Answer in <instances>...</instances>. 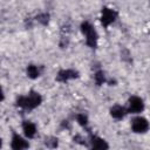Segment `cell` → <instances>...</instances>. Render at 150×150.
<instances>
[{
	"label": "cell",
	"instance_id": "1",
	"mask_svg": "<svg viewBox=\"0 0 150 150\" xmlns=\"http://www.w3.org/2000/svg\"><path fill=\"white\" fill-rule=\"evenodd\" d=\"M41 103H42V96L34 90H30L26 95L19 96L15 101V105L25 110H33L38 108Z\"/></svg>",
	"mask_w": 150,
	"mask_h": 150
},
{
	"label": "cell",
	"instance_id": "2",
	"mask_svg": "<svg viewBox=\"0 0 150 150\" xmlns=\"http://www.w3.org/2000/svg\"><path fill=\"white\" fill-rule=\"evenodd\" d=\"M81 28V32L86 39V43L88 47L90 48H95L97 46V40H98V35H97V32L96 29L94 28V26L88 22V21H83L80 26Z\"/></svg>",
	"mask_w": 150,
	"mask_h": 150
},
{
	"label": "cell",
	"instance_id": "3",
	"mask_svg": "<svg viewBox=\"0 0 150 150\" xmlns=\"http://www.w3.org/2000/svg\"><path fill=\"white\" fill-rule=\"evenodd\" d=\"M130 127H131V130L135 134H145L150 128V123L145 117L136 116L131 120Z\"/></svg>",
	"mask_w": 150,
	"mask_h": 150
},
{
	"label": "cell",
	"instance_id": "4",
	"mask_svg": "<svg viewBox=\"0 0 150 150\" xmlns=\"http://www.w3.org/2000/svg\"><path fill=\"white\" fill-rule=\"evenodd\" d=\"M117 19V13L115 9L112 8H109V7H103L102 11H101V16H100V20H101V23L103 27H109L111 23L115 22V20Z\"/></svg>",
	"mask_w": 150,
	"mask_h": 150
},
{
	"label": "cell",
	"instance_id": "5",
	"mask_svg": "<svg viewBox=\"0 0 150 150\" xmlns=\"http://www.w3.org/2000/svg\"><path fill=\"white\" fill-rule=\"evenodd\" d=\"M127 110L130 114H141L144 110V102L139 96H131L128 100Z\"/></svg>",
	"mask_w": 150,
	"mask_h": 150
},
{
	"label": "cell",
	"instance_id": "6",
	"mask_svg": "<svg viewBox=\"0 0 150 150\" xmlns=\"http://www.w3.org/2000/svg\"><path fill=\"white\" fill-rule=\"evenodd\" d=\"M28 138L23 135H19L18 132H13L12 138H11V148L13 150H23L29 148V142L27 141Z\"/></svg>",
	"mask_w": 150,
	"mask_h": 150
},
{
	"label": "cell",
	"instance_id": "7",
	"mask_svg": "<svg viewBox=\"0 0 150 150\" xmlns=\"http://www.w3.org/2000/svg\"><path fill=\"white\" fill-rule=\"evenodd\" d=\"M76 77H79L77 70H75V69H61V70L56 74L55 80H56L57 82L66 83V82H68V81H70V80H74V79H76Z\"/></svg>",
	"mask_w": 150,
	"mask_h": 150
},
{
	"label": "cell",
	"instance_id": "8",
	"mask_svg": "<svg viewBox=\"0 0 150 150\" xmlns=\"http://www.w3.org/2000/svg\"><path fill=\"white\" fill-rule=\"evenodd\" d=\"M22 132L27 138H29V139L34 138L38 132L35 123H33L32 121H23L22 122Z\"/></svg>",
	"mask_w": 150,
	"mask_h": 150
},
{
	"label": "cell",
	"instance_id": "9",
	"mask_svg": "<svg viewBox=\"0 0 150 150\" xmlns=\"http://www.w3.org/2000/svg\"><path fill=\"white\" fill-rule=\"evenodd\" d=\"M109 112H110V116H111L114 120L120 121V120H123V118H124V116L128 114V110H127V108H124L123 105L115 104V105H112V107L110 108Z\"/></svg>",
	"mask_w": 150,
	"mask_h": 150
},
{
	"label": "cell",
	"instance_id": "10",
	"mask_svg": "<svg viewBox=\"0 0 150 150\" xmlns=\"http://www.w3.org/2000/svg\"><path fill=\"white\" fill-rule=\"evenodd\" d=\"M88 142H89L90 148L93 149H108L109 148V144L107 143V141L98 136H91Z\"/></svg>",
	"mask_w": 150,
	"mask_h": 150
},
{
	"label": "cell",
	"instance_id": "11",
	"mask_svg": "<svg viewBox=\"0 0 150 150\" xmlns=\"http://www.w3.org/2000/svg\"><path fill=\"white\" fill-rule=\"evenodd\" d=\"M26 75L32 79V80H35L40 76V69L36 64H28L27 68H26Z\"/></svg>",
	"mask_w": 150,
	"mask_h": 150
},
{
	"label": "cell",
	"instance_id": "12",
	"mask_svg": "<svg viewBox=\"0 0 150 150\" xmlns=\"http://www.w3.org/2000/svg\"><path fill=\"white\" fill-rule=\"evenodd\" d=\"M94 81L97 86H102L103 83L107 82V79H105V74L102 71V70H97L94 75Z\"/></svg>",
	"mask_w": 150,
	"mask_h": 150
},
{
	"label": "cell",
	"instance_id": "13",
	"mask_svg": "<svg viewBox=\"0 0 150 150\" xmlns=\"http://www.w3.org/2000/svg\"><path fill=\"white\" fill-rule=\"evenodd\" d=\"M36 21L39 23L43 25V26L48 25V22H49V14L48 13H40V14H38L36 15Z\"/></svg>",
	"mask_w": 150,
	"mask_h": 150
},
{
	"label": "cell",
	"instance_id": "14",
	"mask_svg": "<svg viewBox=\"0 0 150 150\" xmlns=\"http://www.w3.org/2000/svg\"><path fill=\"white\" fill-rule=\"evenodd\" d=\"M76 122L82 127V128H87L88 127V117L84 114H77L76 115Z\"/></svg>",
	"mask_w": 150,
	"mask_h": 150
},
{
	"label": "cell",
	"instance_id": "15",
	"mask_svg": "<svg viewBox=\"0 0 150 150\" xmlns=\"http://www.w3.org/2000/svg\"><path fill=\"white\" fill-rule=\"evenodd\" d=\"M45 144H46V146L47 148H56L57 145H59V141H57V138L56 137H46V139H45Z\"/></svg>",
	"mask_w": 150,
	"mask_h": 150
}]
</instances>
